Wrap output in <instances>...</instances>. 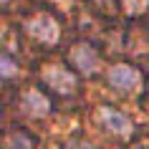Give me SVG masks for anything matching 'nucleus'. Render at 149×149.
Instances as JSON below:
<instances>
[{
  "mask_svg": "<svg viewBox=\"0 0 149 149\" xmlns=\"http://www.w3.org/2000/svg\"><path fill=\"white\" fill-rule=\"evenodd\" d=\"M109 84L116 91L132 94V91H136L141 86V76H139V71L134 66H129V63H116V66L109 68Z\"/></svg>",
  "mask_w": 149,
  "mask_h": 149,
  "instance_id": "obj_1",
  "label": "nucleus"
},
{
  "mask_svg": "<svg viewBox=\"0 0 149 149\" xmlns=\"http://www.w3.org/2000/svg\"><path fill=\"white\" fill-rule=\"evenodd\" d=\"M96 114H99V121H101L111 134H116V136H129V134H132L134 124H132V119L126 116L124 111L114 109V106H99Z\"/></svg>",
  "mask_w": 149,
  "mask_h": 149,
  "instance_id": "obj_2",
  "label": "nucleus"
},
{
  "mask_svg": "<svg viewBox=\"0 0 149 149\" xmlns=\"http://www.w3.org/2000/svg\"><path fill=\"white\" fill-rule=\"evenodd\" d=\"M25 31H28V36H33L40 43H56L58 36H61V28L51 15H36L33 20H28Z\"/></svg>",
  "mask_w": 149,
  "mask_h": 149,
  "instance_id": "obj_3",
  "label": "nucleus"
},
{
  "mask_svg": "<svg viewBox=\"0 0 149 149\" xmlns=\"http://www.w3.org/2000/svg\"><path fill=\"white\" fill-rule=\"evenodd\" d=\"M43 79H46V84L53 88V91H58V94H71V91L76 88L73 73H68L63 66H46V68H43Z\"/></svg>",
  "mask_w": 149,
  "mask_h": 149,
  "instance_id": "obj_4",
  "label": "nucleus"
},
{
  "mask_svg": "<svg viewBox=\"0 0 149 149\" xmlns=\"http://www.w3.org/2000/svg\"><path fill=\"white\" fill-rule=\"evenodd\" d=\"M71 61L76 63V68L81 73H94L99 68V53H96L94 48L88 46V43H76V46L71 48Z\"/></svg>",
  "mask_w": 149,
  "mask_h": 149,
  "instance_id": "obj_5",
  "label": "nucleus"
},
{
  "mask_svg": "<svg viewBox=\"0 0 149 149\" xmlns=\"http://www.w3.org/2000/svg\"><path fill=\"white\" fill-rule=\"evenodd\" d=\"M23 109L31 114V116H46L48 109H51V104L43 94L38 91H25L23 94Z\"/></svg>",
  "mask_w": 149,
  "mask_h": 149,
  "instance_id": "obj_6",
  "label": "nucleus"
},
{
  "mask_svg": "<svg viewBox=\"0 0 149 149\" xmlns=\"http://www.w3.org/2000/svg\"><path fill=\"white\" fill-rule=\"evenodd\" d=\"M5 149H33V139L25 134H10L5 139Z\"/></svg>",
  "mask_w": 149,
  "mask_h": 149,
  "instance_id": "obj_7",
  "label": "nucleus"
},
{
  "mask_svg": "<svg viewBox=\"0 0 149 149\" xmlns=\"http://www.w3.org/2000/svg\"><path fill=\"white\" fill-rule=\"evenodd\" d=\"M13 76H18V63L10 56L0 53V79H13Z\"/></svg>",
  "mask_w": 149,
  "mask_h": 149,
  "instance_id": "obj_8",
  "label": "nucleus"
},
{
  "mask_svg": "<svg viewBox=\"0 0 149 149\" xmlns=\"http://www.w3.org/2000/svg\"><path fill=\"white\" fill-rule=\"evenodd\" d=\"M121 5L129 15H141L149 10V0H121Z\"/></svg>",
  "mask_w": 149,
  "mask_h": 149,
  "instance_id": "obj_9",
  "label": "nucleus"
},
{
  "mask_svg": "<svg viewBox=\"0 0 149 149\" xmlns=\"http://www.w3.org/2000/svg\"><path fill=\"white\" fill-rule=\"evenodd\" d=\"M0 3H5V0H0Z\"/></svg>",
  "mask_w": 149,
  "mask_h": 149,
  "instance_id": "obj_10",
  "label": "nucleus"
},
{
  "mask_svg": "<svg viewBox=\"0 0 149 149\" xmlns=\"http://www.w3.org/2000/svg\"><path fill=\"white\" fill-rule=\"evenodd\" d=\"M99 3H104V0H99Z\"/></svg>",
  "mask_w": 149,
  "mask_h": 149,
  "instance_id": "obj_11",
  "label": "nucleus"
}]
</instances>
